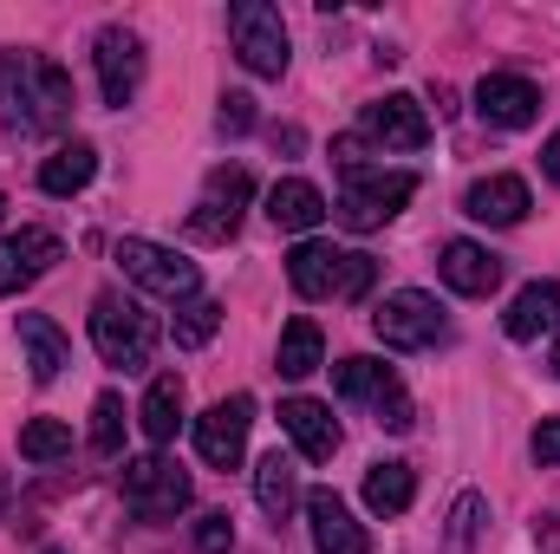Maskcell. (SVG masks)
Masks as SVG:
<instances>
[{"label":"cell","instance_id":"1","mask_svg":"<svg viewBox=\"0 0 560 554\" xmlns=\"http://www.w3.org/2000/svg\"><path fill=\"white\" fill-rule=\"evenodd\" d=\"M72 118V79L39 53H0V125L20 138H46Z\"/></svg>","mask_w":560,"mask_h":554},{"label":"cell","instance_id":"2","mask_svg":"<svg viewBox=\"0 0 560 554\" xmlns=\"http://www.w3.org/2000/svg\"><path fill=\"white\" fill-rule=\"evenodd\" d=\"M92 346H98V359H105V366L138 372V366H150L156 320L143 313L138 300H125V293H98V300H92Z\"/></svg>","mask_w":560,"mask_h":554},{"label":"cell","instance_id":"3","mask_svg":"<svg viewBox=\"0 0 560 554\" xmlns=\"http://www.w3.org/2000/svg\"><path fill=\"white\" fill-rule=\"evenodd\" d=\"M411 196H418V176H411V170H352V176H346V196H339V222L359 229V235H372V229H385Z\"/></svg>","mask_w":560,"mask_h":554},{"label":"cell","instance_id":"4","mask_svg":"<svg viewBox=\"0 0 560 554\" xmlns=\"http://www.w3.org/2000/svg\"><path fill=\"white\" fill-rule=\"evenodd\" d=\"M118 268H125V280H138L143 293H156V300H170V307H189L196 287H202L196 262H183L176 249L143 242V235H125V242H118Z\"/></svg>","mask_w":560,"mask_h":554},{"label":"cell","instance_id":"5","mask_svg":"<svg viewBox=\"0 0 560 554\" xmlns=\"http://www.w3.org/2000/svg\"><path fill=\"white\" fill-rule=\"evenodd\" d=\"M189 496H196V483H189L183 463H170V457H131V463H125V509L143 516V522L183 516Z\"/></svg>","mask_w":560,"mask_h":554},{"label":"cell","instance_id":"6","mask_svg":"<svg viewBox=\"0 0 560 554\" xmlns=\"http://www.w3.org/2000/svg\"><path fill=\"white\" fill-rule=\"evenodd\" d=\"M372 333L392 346V353H423V346H443L450 339V320H443V307L418 293V287H398V293H385V307L372 313Z\"/></svg>","mask_w":560,"mask_h":554},{"label":"cell","instance_id":"7","mask_svg":"<svg viewBox=\"0 0 560 554\" xmlns=\"http://www.w3.org/2000/svg\"><path fill=\"white\" fill-rule=\"evenodd\" d=\"M229 33H235V53L255 79H280L287 72V20L268 0H235L229 7Z\"/></svg>","mask_w":560,"mask_h":554},{"label":"cell","instance_id":"8","mask_svg":"<svg viewBox=\"0 0 560 554\" xmlns=\"http://www.w3.org/2000/svg\"><path fill=\"white\" fill-rule=\"evenodd\" d=\"M248 196H255V176H248L242 163L209 170V183H202V196H196V209H189V235H196V242H229V235L242 229Z\"/></svg>","mask_w":560,"mask_h":554},{"label":"cell","instance_id":"9","mask_svg":"<svg viewBox=\"0 0 560 554\" xmlns=\"http://www.w3.org/2000/svg\"><path fill=\"white\" fill-rule=\"evenodd\" d=\"M92 66H98V92L105 105H131L143 85V39L131 26H105L92 39Z\"/></svg>","mask_w":560,"mask_h":554},{"label":"cell","instance_id":"10","mask_svg":"<svg viewBox=\"0 0 560 554\" xmlns=\"http://www.w3.org/2000/svg\"><path fill=\"white\" fill-rule=\"evenodd\" d=\"M248 424H255V399H248V392H235V399L209 405V412L196 417V450H202V463L235 470V463H242V450H248Z\"/></svg>","mask_w":560,"mask_h":554},{"label":"cell","instance_id":"11","mask_svg":"<svg viewBox=\"0 0 560 554\" xmlns=\"http://www.w3.org/2000/svg\"><path fill=\"white\" fill-rule=\"evenodd\" d=\"M359 138L385 143V150H423V143H430V118H423V105L411 99V92H385V99L365 105Z\"/></svg>","mask_w":560,"mask_h":554},{"label":"cell","instance_id":"12","mask_svg":"<svg viewBox=\"0 0 560 554\" xmlns=\"http://www.w3.org/2000/svg\"><path fill=\"white\" fill-rule=\"evenodd\" d=\"M476 112H482V125H495V131H522V125L541 118V92H535V79H522V72H489V79L476 85Z\"/></svg>","mask_w":560,"mask_h":554},{"label":"cell","instance_id":"13","mask_svg":"<svg viewBox=\"0 0 560 554\" xmlns=\"http://www.w3.org/2000/svg\"><path fill=\"white\" fill-rule=\"evenodd\" d=\"M306 522H313V549L319 554H372L365 522L346 509L339 489H313V496H306Z\"/></svg>","mask_w":560,"mask_h":554},{"label":"cell","instance_id":"14","mask_svg":"<svg viewBox=\"0 0 560 554\" xmlns=\"http://www.w3.org/2000/svg\"><path fill=\"white\" fill-rule=\"evenodd\" d=\"M59 255H66V249H59V235H52V229H20V235H0V293L33 287V280L59 262Z\"/></svg>","mask_w":560,"mask_h":554},{"label":"cell","instance_id":"15","mask_svg":"<svg viewBox=\"0 0 560 554\" xmlns=\"http://www.w3.org/2000/svg\"><path fill=\"white\" fill-rule=\"evenodd\" d=\"M463 216H476L489 229H515L528 216V183L522 176H482L463 189Z\"/></svg>","mask_w":560,"mask_h":554},{"label":"cell","instance_id":"16","mask_svg":"<svg viewBox=\"0 0 560 554\" xmlns=\"http://www.w3.org/2000/svg\"><path fill=\"white\" fill-rule=\"evenodd\" d=\"M280 430L293 437V450H300L306 463H326V457L339 450V424H332V412H326L319 399H287V405H280Z\"/></svg>","mask_w":560,"mask_h":554},{"label":"cell","instance_id":"17","mask_svg":"<svg viewBox=\"0 0 560 554\" xmlns=\"http://www.w3.org/2000/svg\"><path fill=\"white\" fill-rule=\"evenodd\" d=\"M443 280L456 287V293H469V300H489L495 287H502V262L482 249V242H443Z\"/></svg>","mask_w":560,"mask_h":554},{"label":"cell","instance_id":"18","mask_svg":"<svg viewBox=\"0 0 560 554\" xmlns=\"http://www.w3.org/2000/svg\"><path fill=\"white\" fill-rule=\"evenodd\" d=\"M339 262H346V249L300 242V249L287 255V280H293V293H300V300H332V293H339Z\"/></svg>","mask_w":560,"mask_h":554},{"label":"cell","instance_id":"19","mask_svg":"<svg viewBox=\"0 0 560 554\" xmlns=\"http://www.w3.org/2000/svg\"><path fill=\"white\" fill-rule=\"evenodd\" d=\"M319 216H326V196H319L306 176H280L275 189H268V222H275V229L306 235V229H319Z\"/></svg>","mask_w":560,"mask_h":554},{"label":"cell","instance_id":"20","mask_svg":"<svg viewBox=\"0 0 560 554\" xmlns=\"http://www.w3.org/2000/svg\"><path fill=\"white\" fill-rule=\"evenodd\" d=\"M20 346H26V366H33V379H39V385H52V379L66 372V359H72L66 333H59L46 313H20Z\"/></svg>","mask_w":560,"mask_h":554},{"label":"cell","instance_id":"21","mask_svg":"<svg viewBox=\"0 0 560 554\" xmlns=\"http://www.w3.org/2000/svg\"><path fill=\"white\" fill-rule=\"evenodd\" d=\"M502 326H509V339H541L548 326H560V287L555 280H528L515 293V307L502 313Z\"/></svg>","mask_w":560,"mask_h":554},{"label":"cell","instance_id":"22","mask_svg":"<svg viewBox=\"0 0 560 554\" xmlns=\"http://www.w3.org/2000/svg\"><path fill=\"white\" fill-rule=\"evenodd\" d=\"M332 385H339V399L372 405V412H378L392 392H405V385H398V372H392V366H378V359H339V366H332Z\"/></svg>","mask_w":560,"mask_h":554},{"label":"cell","instance_id":"23","mask_svg":"<svg viewBox=\"0 0 560 554\" xmlns=\"http://www.w3.org/2000/svg\"><path fill=\"white\" fill-rule=\"evenodd\" d=\"M255 503H261L275 522H287V516H293V503H300V463H293V457L268 450V457L255 463Z\"/></svg>","mask_w":560,"mask_h":554},{"label":"cell","instance_id":"24","mask_svg":"<svg viewBox=\"0 0 560 554\" xmlns=\"http://www.w3.org/2000/svg\"><path fill=\"white\" fill-rule=\"evenodd\" d=\"M92 176H98V150H92V143H59V150L39 163V189H46V196H79Z\"/></svg>","mask_w":560,"mask_h":554},{"label":"cell","instance_id":"25","mask_svg":"<svg viewBox=\"0 0 560 554\" xmlns=\"http://www.w3.org/2000/svg\"><path fill=\"white\" fill-rule=\"evenodd\" d=\"M138 424H143L150 443H170V437L183 430V379H176V372L150 379V392H143V405H138Z\"/></svg>","mask_w":560,"mask_h":554},{"label":"cell","instance_id":"26","mask_svg":"<svg viewBox=\"0 0 560 554\" xmlns=\"http://www.w3.org/2000/svg\"><path fill=\"white\" fill-rule=\"evenodd\" d=\"M418 496V470L411 463H372L365 470V509L372 516H405Z\"/></svg>","mask_w":560,"mask_h":554},{"label":"cell","instance_id":"27","mask_svg":"<svg viewBox=\"0 0 560 554\" xmlns=\"http://www.w3.org/2000/svg\"><path fill=\"white\" fill-rule=\"evenodd\" d=\"M319 366H326L319 326L313 320H287V333H280V379H313Z\"/></svg>","mask_w":560,"mask_h":554},{"label":"cell","instance_id":"28","mask_svg":"<svg viewBox=\"0 0 560 554\" xmlns=\"http://www.w3.org/2000/svg\"><path fill=\"white\" fill-rule=\"evenodd\" d=\"M20 457H26V463H59V457H72V430H66L59 417H33V424L20 430Z\"/></svg>","mask_w":560,"mask_h":554},{"label":"cell","instance_id":"29","mask_svg":"<svg viewBox=\"0 0 560 554\" xmlns=\"http://www.w3.org/2000/svg\"><path fill=\"white\" fill-rule=\"evenodd\" d=\"M92 450L98 457H118L125 450V399L118 392H98L92 399Z\"/></svg>","mask_w":560,"mask_h":554},{"label":"cell","instance_id":"30","mask_svg":"<svg viewBox=\"0 0 560 554\" xmlns=\"http://www.w3.org/2000/svg\"><path fill=\"white\" fill-rule=\"evenodd\" d=\"M215 326H222V307H215V300H202V293H196L189 307H176V346H189V353H196V346H209V339H215Z\"/></svg>","mask_w":560,"mask_h":554},{"label":"cell","instance_id":"31","mask_svg":"<svg viewBox=\"0 0 560 554\" xmlns=\"http://www.w3.org/2000/svg\"><path fill=\"white\" fill-rule=\"evenodd\" d=\"M372 280H378V262L359 255V249H346V262H339V293H332V300H365Z\"/></svg>","mask_w":560,"mask_h":554},{"label":"cell","instance_id":"32","mask_svg":"<svg viewBox=\"0 0 560 554\" xmlns=\"http://www.w3.org/2000/svg\"><path fill=\"white\" fill-rule=\"evenodd\" d=\"M476 529H482V496H456V509H450V549H469Z\"/></svg>","mask_w":560,"mask_h":554},{"label":"cell","instance_id":"33","mask_svg":"<svg viewBox=\"0 0 560 554\" xmlns=\"http://www.w3.org/2000/svg\"><path fill=\"white\" fill-rule=\"evenodd\" d=\"M215 125H222L229 138L255 131V99H248V92H222V112H215Z\"/></svg>","mask_w":560,"mask_h":554},{"label":"cell","instance_id":"34","mask_svg":"<svg viewBox=\"0 0 560 554\" xmlns=\"http://www.w3.org/2000/svg\"><path fill=\"white\" fill-rule=\"evenodd\" d=\"M196 549H202V554H229V549H235V522H229L222 509H215V516H202V522H196Z\"/></svg>","mask_w":560,"mask_h":554},{"label":"cell","instance_id":"35","mask_svg":"<svg viewBox=\"0 0 560 554\" xmlns=\"http://www.w3.org/2000/svg\"><path fill=\"white\" fill-rule=\"evenodd\" d=\"M528 450H535V463H541V470H555V463H560V417H541V430H535V443H528Z\"/></svg>","mask_w":560,"mask_h":554},{"label":"cell","instance_id":"36","mask_svg":"<svg viewBox=\"0 0 560 554\" xmlns=\"http://www.w3.org/2000/svg\"><path fill=\"white\" fill-rule=\"evenodd\" d=\"M378 424H385V430H411V424H418V417H411V399H405V392H392V399L378 405Z\"/></svg>","mask_w":560,"mask_h":554},{"label":"cell","instance_id":"37","mask_svg":"<svg viewBox=\"0 0 560 554\" xmlns=\"http://www.w3.org/2000/svg\"><path fill=\"white\" fill-rule=\"evenodd\" d=\"M541 176H548V183H560V131L541 143Z\"/></svg>","mask_w":560,"mask_h":554},{"label":"cell","instance_id":"38","mask_svg":"<svg viewBox=\"0 0 560 554\" xmlns=\"http://www.w3.org/2000/svg\"><path fill=\"white\" fill-rule=\"evenodd\" d=\"M555 372H560V346H555Z\"/></svg>","mask_w":560,"mask_h":554},{"label":"cell","instance_id":"39","mask_svg":"<svg viewBox=\"0 0 560 554\" xmlns=\"http://www.w3.org/2000/svg\"><path fill=\"white\" fill-rule=\"evenodd\" d=\"M0 216H7V196H0Z\"/></svg>","mask_w":560,"mask_h":554},{"label":"cell","instance_id":"40","mask_svg":"<svg viewBox=\"0 0 560 554\" xmlns=\"http://www.w3.org/2000/svg\"><path fill=\"white\" fill-rule=\"evenodd\" d=\"M46 554H59V549H46Z\"/></svg>","mask_w":560,"mask_h":554}]
</instances>
